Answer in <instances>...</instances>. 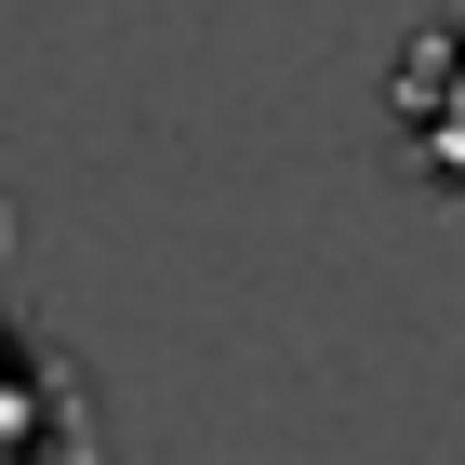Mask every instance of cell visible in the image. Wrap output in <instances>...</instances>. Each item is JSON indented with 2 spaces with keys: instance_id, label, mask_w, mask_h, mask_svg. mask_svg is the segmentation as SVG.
<instances>
[{
  "instance_id": "cell-2",
  "label": "cell",
  "mask_w": 465,
  "mask_h": 465,
  "mask_svg": "<svg viewBox=\"0 0 465 465\" xmlns=\"http://www.w3.org/2000/svg\"><path fill=\"white\" fill-rule=\"evenodd\" d=\"M0 465H94V399H80V359L27 346L0 320Z\"/></svg>"
},
{
  "instance_id": "cell-1",
  "label": "cell",
  "mask_w": 465,
  "mask_h": 465,
  "mask_svg": "<svg viewBox=\"0 0 465 465\" xmlns=\"http://www.w3.org/2000/svg\"><path fill=\"white\" fill-rule=\"evenodd\" d=\"M386 134L426 186H465V0H426L386 67Z\"/></svg>"
}]
</instances>
